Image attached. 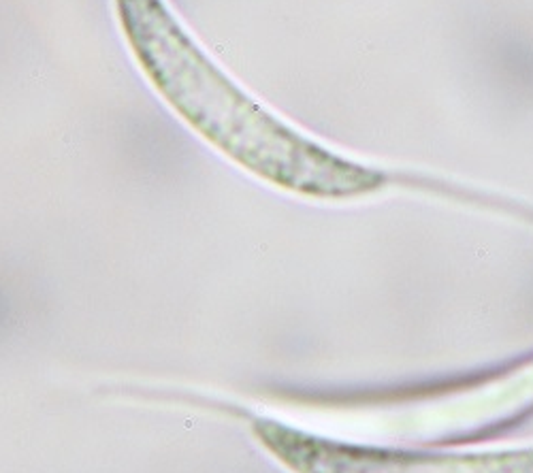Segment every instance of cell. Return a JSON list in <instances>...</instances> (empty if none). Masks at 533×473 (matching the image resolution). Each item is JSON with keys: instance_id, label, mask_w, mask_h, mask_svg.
<instances>
[{"instance_id": "6da1fadb", "label": "cell", "mask_w": 533, "mask_h": 473, "mask_svg": "<svg viewBox=\"0 0 533 473\" xmlns=\"http://www.w3.org/2000/svg\"><path fill=\"white\" fill-rule=\"evenodd\" d=\"M130 51L156 92L205 141L248 173L301 196L354 200L395 181L294 130L201 51L162 0H116Z\"/></svg>"}, {"instance_id": "7a4b0ae2", "label": "cell", "mask_w": 533, "mask_h": 473, "mask_svg": "<svg viewBox=\"0 0 533 473\" xmlns=\"http://www.w3.org/2000/svg\"><path fill=\"white\" fill-rule=\"evenodd\" d=\"M258 441L294 473H533V443L493 450L399 448L325 437L256 418Z\"/></svg>"}]
</instances>
